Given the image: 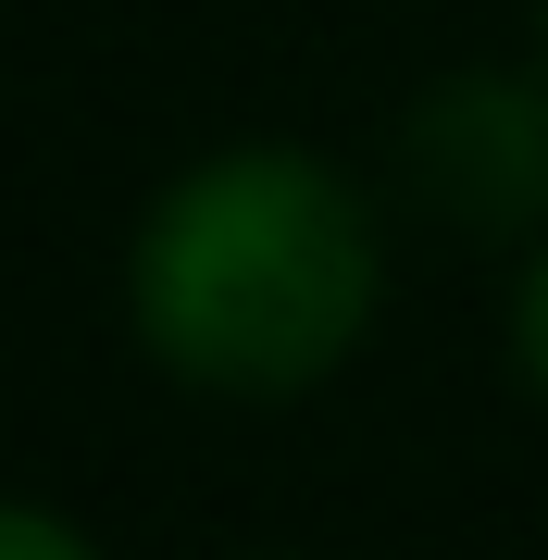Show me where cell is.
Returning <instances> with one entry per match:
<instances>
[{"instance_id": "7a4b0ae2", "label": "cell", "mask_w": 548, "mask_h": 560, "mask_svg": "<svg viewBox=\"0 0 548 560\" xmlns=\"http://www.w3.org/2000/svg\"><path fill=\"white\" fill-rule=\"evenodd\" d=\"M411 150H424V187H436V200H462L474 224H511V212L548 200V113H536L511 75L448 88V101L411 125Z\"/></svg>"}, {"instance_id": "277c9868", "label": "cell", "mask_w": 548, "mask_h": 560, "mask_svg": "<svg viewBox=\"0 0 548 560\" xmlns=\"http://www.w3.org/2000/svg\"><path fill=\"white\" fill-rule=\"evenodd\" d=\"M511 349H524V374L548 386V249H536V275H524V300H511Z\"/></svg>"}, {"instance_id": "3957f363", "label": "cell", "mask_w": 548, "mask_h": 560, "mask_svg": "<svg viewBox=\"0 0 548 560\" xmlns=\"http://www.w3.org/2000/svg\"><path fill=\"white\" fill-rule=\"evenodd\" d=\"M0 560H101V548H88L75 523H50V511H13V499H0Z\"/></svg>"}, {"instance_id": "6da1fadb", "label": "cell", "mask_w": 548, "mask_h": 560, "mask_svg": "<svg viewBox=\"0 0 548 560\" xmlns=\"http://www.w3.org/2000/svg\"><path fill=\"white\" fill-rule=\"evenodd\" d=\"M374 287H386L374 200L287 138L187 162L150 200L138 249H125L138 337L163 349V374L212 386V399H300V386H325L362 349Z\"/></svg>"}]
</instances>
